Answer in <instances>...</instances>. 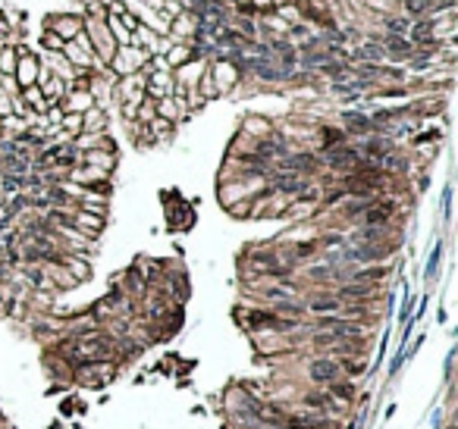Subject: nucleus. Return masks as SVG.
Segmentation results:
<instances>
[{
	"mask_svg": "<svg viewBox=\"0 0 458 429\" xmlns=\"http://www.w3.org/2000/svg\"><path fill=\"white\" fill-rule=\"evenodd\" d=\"M327 160L333 163V166H345V163H358V153L355 151H333Z\"/></svg>",
	"mask_w": 458,
	"mask_h": 429,
	"instance_id": "4",
	"label": "nucleus"
},
{
	"mask_svg": "<svg viewBox=\"0 0 458 429\" xmlns=\"http://www.w3.org/2000/svg\"><path fill=\"white\" fill-rule=\"evenodd\" d=\"M329 395H339V398L349 401L352 395H355V389H352V385H336V382H329Z\"/></svg>",
	"mask_w": 458,
	"mask_h": 429,
	"instance_id": "8",
	"label": "nucleus"
},
{
	"mask_svg": "<svg viewBox=\"0 0 458 429\" xmlns=\"http://www.w3.org/2000/svg\"><path fill=\"white\" fill-rule=\"evenodd\" d=\"M405 6H408L411 13H424L430 6V0H405Z\"/></svg>",
	"mask_w": 458,
	"mask_h": 429,
	"instance_id": "10",
	"label": "nucleus"
},
{
	"mask_svg": "<svg viewBox=\"0 0 458 429\" xmlns=\"http://www.w3.org/2000/svg\"><path fill=\"white\" fill-rule=\"evenodd\" d=\"M308 373H311L314 382H336L339 367L333 364V360H314V364L308 367Z\"/></svg>",
	"mask_w": 458,
	"mask_h": 429,
	"instance_id": "2",
	"label": "nucleus"
},
{
	"mask_svg": "<svg viewBox=\"0 0 458 429\" xmlns=\"http://www.w3.org/2000/svg\"><path fill=\"white\" fill-rule=\"evenodd\" d=\"M414 38L427 44V38H430V25H427V22H424V25H418V29H414Z\"/></svg>",
	"mask_w": 458,
	"mask_h": 429,
	"instance_id": "11",
	"label": "nucleus"
},
{
	"mask_svg": "<svg viewBox=\"0 0 458 429\" xmlns=\"http://www.w3.org/2000/svg\"><path fill=\"white\" fill-rule=\"evenodd\" d=\"M110 351H113V345L107 338H85L75 345V354L85 357V360H107Z\"/></svg>",
	"mask_w": 458,
	"mask_h": 429,
	"instance_id": "1",
	"label": "nucleus"
},
{
	"mask_svg": "<svg viewBox=\"0 0 458 429\" xmlns=\"http://www.w3.org/2000/svg\"><path fill=\"white\" fill-rule=\"evenodd\" d=\"M345 123H349L352 132H367V128L374 125L370 119H364V116H358V113H345Z\"/></svg>",
	"mask_w": 458,
	"mask_h": 429,
	"instance_id": "5",
	"label": "nucleus"
},
{
	"mask_svg": "<svg viewBox=\"0 0 458 429\" xmlns=\"http://www.w3.org/2000/svg\"><path fill=\"white\" fill-rule=\"evenodd\" d=\"M386 216H389V204H386L383 210H370L367 213V222H386Z\"/></svg>",
	"mask_w": 458,
	"mask_h": 429,
	"instance_id": "9",
	"label": "nucleus"
},
{
	"mask_svg": "<svg viewBox=\"0 0 458 429\" xmlns=\"http://www.w3.org/2000/svg\"><path fill=\"white\" fill-rule=\"evenodd\" d=\"M320 329H336L333 336H355L358 326L349 323V320H342V316H324V320H320Z\"/></svg>",
	"mask_w": 458,
	"mask_h": 429,
	"instance_id": "3",
	"label": "nucleus"
},
{
	"mask_svg": "<svg viewBox=\"0 0 458 429\" xmlns=\"http://www.w3.org/2000/svg\"><path fill=\"white\" fill-rule=\"evenodd\" d=\"M386 47L393 50V54H408L411 50V44L405 38H398V35H393V38H386Z\"/></svg>",
	"mask_w": 458,
	"mask_h": 429,
	"instance_id": "6",
	"label": "nucleus"
},
{
	"mask_svg": "<svg viewBox=\"0 0 458 429\" xmlns=\"http://www.w3.org/2000/svg\"><path fill=\"white\" fill-rule=\"evenodd\" d=\"M311 310H317V313H329V310H339V301L333 298V301H317V304H311Z\"/></svg>",
	"mask_w": 458,
	"mask_h": 429,
	"instance_id": "7",
	"label": "nucleus"
}]
</instances>
